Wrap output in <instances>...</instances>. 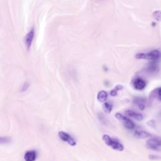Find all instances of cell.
Wrapping results in <instances>:
<instances>
[{
  "mask_svg": "<svg viewBox=\"0 0 161 161\" xmlns=\"http://www.w3.org/2000/svg\"><path fill=\"white\" fill-rule=\"evenodd\" d=\"M150 101H153V99H157L159 101L161 100L160 97V87H157L153 89L150 94Z\"/></svg>",
  "mask_w": 161,
  "mask_h": 161,
  "instance_id": "11",
  "label": "cell"
},
{
  "mask_svg": "<svg viewBox=\"0 0 161 161\" xmlns=\"http://www.w3.org/2000/svg\"><path fill=\"white\" fill-rule=\"evenodd\" d=\"M113 105L109 102H104L103 104V109L106 113H109L112 111Z\"/></svg>",
  "mask_w": 161,
  "mask_h": 161,
  "instance_id": "14",
  "label": "cell"
},
{
  "mask_svg": "<svg viewBox=\"0 0 161 161\" xmlns=\"http://www.w3.org/2000/svg\"><path fill=\"white\" fill-rule=\"evenodd\" d=\"M133 86L136 90H142L146 86V82L140 77L136 78L133 82Z\"/></svg>",
  "mask_w": 161,
  "mask_h": 161,
  "instance_id": "7",
  "label": "cell"
},
{
  "mask_svg": "<svg viewBox=\"0 0 161 161\" xmlns=\"http://www.w3.org/2000/svg\"><path fill=\"white\" fill-rule=\"evenodd\" d=\"M97 99L99 102L104 103L108 99V93L105 91H101L98 92L97 96Z\"/></svg>",
  "mask_w": 161,
  "mask_h": 161,
  "instance_id": "13",
  "label": "cell"
},
{
  "mask_svg": "<svg viewBox=\"0 0 161 161\" xmlns=\"http://www.w3.org/2000/svg\"><path fill=\"white\" fill-rule=\"evenodd\" d=\"M58 137L64 142H65L68 143L71 146H74L76 145V141L74 140V138L70 136L68 133L60 131L58 133Z\"/></svg>",
  "mask_w": 161,
  "mask_h": 161,
  "instance_id": "5",
  "label": "cell"
},
{
  "mask_svg": "<svg viewBox=\"0 0 161 161\" xmlns=\"http://www.w3.org/2000/svg\"><path fill=\"white\" fill-rule=\"evenodd\" d=\"M151 135L145 131H140V130H136L134 133V136L136 138H147L148 137H150Z\"/></svg>",
  "mask_w": 161,
  "mask_h": 161,
  "instance_id": "12",
  "label": "cell"
},
{
  "mask_svg": "<svg viewBox=\"0 0 161 161\" xmlns=\"http://www.w3.org/2000/svg\"><path fill=\"white\" fill-rule=\"evenodd\" d=\"M153 16L158 21H160V11H155L153 13Z\"/></svg>",
  "mask_w": 161,
  "mask_h": 161,
  "instance_id": "18",
  "label": "cell"
},
{
  "mask_svg": "<svg viewBox=\"0 0 161 161\" xmlns=\"http://www.w3.org/2000/svg\"><path fill=\"white\" fill-rule=\"evenodd\" d=\"M34 35H35V30L34 28H31V29L29 31V32L25 35V43L26 45V47L27 48V50H30L32 42H33V40L34 38Z\"/></svg>",
  "mask_w": 161,
  "mask_h": 161,
  "instance_id": "6",
  "label": "cell"
},
{
  "mask_svg": "<svg viewBox=\"0 0 161 161\" xmlns=\"http://www.w3.org/2000/svg\"><path fill=\"white\" fill-rule=\"evenodd\" d=\"M148 125L151 126V127H154L155 126V122L153 119H152V120H150L148 121Z\"/></svg>",
  "mask_w": 161,
  "mask_h": 161,
  "instance_id": "20",
  "label": "cell"
},
{
  "mask_svg": "<svg viewBox=\"0 0 161 161\" xmlns=\"http://www.w3.org/2000/svg\"><path fill=\"white\" fill-rule=\"evenodd\" d=\"M125 114L126 116H129V117H131V118H133L138 121H141L143 119V115L138 113H136L133 111H131V110H126L125 111Z\"/></svg>",
  "mask_w": 161,
  "mask_h": 161,
  "instance_id": "10",
  "label": "cell"
},
{
  "mask_svg": "<svg viewBox=\"0 0 161 161\" xmlns=\"http://www.w3.org/2000/svg\"><path fill=\"white\" fill-rule=\"evenodd\" d=\"M29 86H30V84H29L28 82H25V83L23 84V85L21 89V92H25V91L28 89V88L29 87Z\"/></svg>",
  "mask_w": 161,
  "mask_h": 161,
  "instance_id": "19",
  "label": "cell"
},
{
  "mask_svg": "<svg viewBox=\"0 0 161 161\" xmlns=\"http://www.w3.org/2000/svg\"><path fill=\"white\" fill-rule=\"evenodd\" d=\"M123 86L122 85H120V84H118L116 85L114 89H113L111 91H110V95L111 96H116L117 95V93H118V91L123 89Z\"/></svg>",
  "mask_w": 161,
  "mask_h": 161,
  "instance_id": "15",
  "label": "cell"
},
{
  "mask_svg": "<svg viewBox=\"0 0 161 161\" xmlns=\"http://www.w3.org/2000/svg\"><path fill=\"white\" fill-rule=\"evenodd\" d=\"M148 158L151 160H157V159H159L160 157L158 156L157 155H150L148 156Z\"/></svg>",
  "mask_w": 161,
  "mask_h": 161,
  "instance_id": "21",
  "label": "cell"
},
{
  "mask_svg": "<svg viewBox=\"0 0 161 161\" xmlns=\"http://www.w3.org/2000/svg\"><path fill=\"white\" fill-rule=\"evenodd\" d=\"M36 158V153L35 150L27 151L24 155L25 161H35Z\"/></svg>",
  "mask_w": 161,
  "mask_h": 161,
  "instance_id": "9",
  "label": "cell"
},
{
  "mask_svg": "<svg viewBox=\"0 0 161 161\" xmlns=\"http://www.w3.org/2000/svg\"><path fill=\"white\" fill-rule=\"evenodd\" d=\"M11 141V139L9 136H0V144H8Z\"/></svg>",
  "mask_w": 161,
  "mask_h": 161,
  "instance_id": "17",
  "label": "cell"
},
{
  "mask_svg": "<svg viewBox=\"0 0 161 161\" xmlns=\"http://www.w3.org/2000/svg\"><path fill=\"white\" fill-rule=\"evenodd\" d=\"M115 116L118 120H119L123 123V125L126 128L133 129L135 127V124L133 123V122L129 118H128L125 117V116H123V114H121V113H117L115 114Z\"/></svg>",
  "mask_w": 161,
  "mask_h": 161,
  "instance_id": "4",
  "label": "cell"
},
{
  "mask_svg": "<svg viewBox=\"0 0 161 161\" xmlns=\"http://www.w3.org/2000/svg\"><path fill=\"white\" fill-rule=\"evenodd\" d=\"M158 67L157 66V64H155V62L150 63L147 67V70L150 72H155L158 70Z\"/></svg>",
  "mask_w": 161,
  "mask_h": 161,
  "instance_id": "16",
  "label": "cell"
},
{
  "mask_svg": "<svg viewBox=\"0 0 161 161\" xmlns=\"http://www.w3.org/2000/svg\"><path fill=\"white\" fill-rule=\"evenodd\" d=\"M160 56V51L155 49L147 53H138L135 55V58L137 59H147L151 60H156L159 58Z\"/></svg>",
  "mask_w": 161,
  "mask_h": 161,
  "instance_id": "2",
  "label": "cell"
},
{
  "mask_svg": "<svg viewBox=\"0 0 161 161\" xmlns=\"http://www.w3.org/2000/svg\"><path fill=\"white\" fill-rule=\"evenodd\" d=\"M146 146L148 148L155 150L160 151L161 150V142L158 138H152L147 140Z\"/></svg>",
  "mask_w": 161,
  "mask_h": 161,
  "instance_id": "3",
  "label": "cell"
},
{
  "mask_svg": "<svg viewBox=\"0 0 161 161\" xmlns=\"http://www.w3.org/2000/svg\"><path fill=\"white\" fill-rule=\"evenodd\" d=\"M102 138H103V141L104 142V143L107 145L111 147L113 149L118 150V151L123 150V149H124L123 145L120 142H119L118 140L112 138L108 135H103Z\"/></svg>",
  "mask_w": 161,
  "mask_h": 161,
  "instance_id": "1",
  "label": "cell"
},
{
  "mask_svg": "<svg viewBox=\"0 0 161 161\" xmlns=\"http://www.w3.org/2000/svg\"><path fill=\"white\" fill-rule=\"evenodd\" d=\"M133 103L136 104L140 110H144V109L145 108L146 99L143 97H136L134 98Z\"/></svg>",
  "mask_w": 161,
  "mask_h": 161,
  "instance_id": "8",
  "label": "cell"
}]
</instances>
